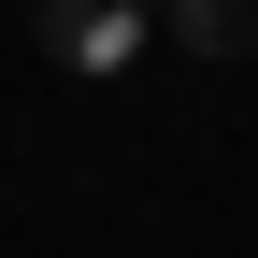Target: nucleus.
<instances>
[{
    "label": "nucleus",
    "mask_w": 258,
    "mask_h": 258,
    "mask_svg": "<svg viewBox=\"0 0 258 258\" xmlns=\"http://www.w3.org/2000/svg\"><path fill=\"white\" fill-rule=\"evenodd\" d=\"M29 29H43V57H72V72H115V57L144 43V0H29Z\"/></svg>",
    "instance_id": "obj_1"
},
{
    "label": "nucleus",
    "mask_w": 258,
    "mask_h": 258,
    "mask_svg": "<svg viewBox=\"0 0 258 258\" xmlns=\"http://www.w3.org/2000/svg\"><path fill=\"white\" fill-rule=\"evenodd\" d=\"M158 43H186V57H258V0H158Z\"/></svg>",
    "instance_id": "obj_2"
}]
</instances>
